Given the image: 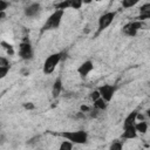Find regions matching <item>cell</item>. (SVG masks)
<instances>
[{
    "label": "cell",
    "mask_w": 150,
    "mask_h": 150,
    "mask_svg": "<svg viewBox=\"0 0 150 150\" xmlns=\"http://www.w3.org/2000/svg\"><path fill=\"white\" fill-rule=\"evenodd\" d=\"M54 134V132H53ZM54 135H59L64 139H68L70 142H73L74 144H86L88 142V132L84 130H69V131H61L59 134H54Z\"/></svg>",
    "instance_id": "obj_1"
},
{
    "label": "cell",
    "mask_w": 150,
    "mask_h": 150,
    "mask_svg": "<svg viewBox=\"0 0 150 150\" xmlns=\"http://www.w3.org/2000/svg\"><path fill=\"white\" fill-rule=\"evenodd\" d=\"M64 11L63 9H55L45 21V23L41 27V33L47 32V30H54L57 29L62 22V18H63Z\"/></svg>",
    "instance_id": "obj_2"
},
{
    "label": "cell",
    "mask_w": 150,
    "mask_h": 150,
    "mask_svg": "<svg viewBox=\"0 0 150 150\" xmlns=\"http://www.w3.org/2000/svg\"><path fill=\"white\" fill-rule=\"evenodd\" d=\"M62 57H63V53L62 52H57V53H53V54L48 55L46 57L43 64H42L43 74H46V75L52 74L55 70V68L59 66V63L61 62Z\"/></svg>",
    "instance_id": "obj_3"
},
{
    "label": "cell",
    "mask_w": 150,
    "mask_h": 150,
    "mask_svg": "<svg viewBox=\"0 0 150 150\" xmlns=\"http://www.w3.org/2000/svg\"><path fill=\"white\" fill-rule=\"evenodd\" d=\"M19 56L23 61H30L34 57V49L29 39H23L19 43Z\"/></svg>",
    "instance_id": "obj_4"
},
{
    "label": "cell",
    "mask_w": 150,
    "mask_h": 150,
    "mask_svg": "<svg viewBox=\"0 0 150 150\" xmlns=\"http://www.w3.org/2000/svg\"><path fill=\"white\" fill-rule=\"evenodd\" d=\"M116 14L117 13L115 11H110V12H105L102 15H100V18L97 20V32H96V34H100L103 30H105L112 23V21L115 20Z\"/></svg>",
    "instance_id": "obj_5"
},
{
    "label": "cell",
    "mask_w": 150,
    "mask_h": 150,
    "mask_svg": "<svg viewBox=\"0 0 150 150\" xmlns=\"http://www.w3.org/2000/svg\"><path fill=\"white\" fill-rule=\"evenodd\" d=\"M144 27V22L141 21V20H132V21H129L127 22L123 27H122V33L125 35V36H129V38H134L137 35V33Z\"/></svg>",
    "instance_id": "obj_6"
},
{
    "label": "cell",
    "mask_w": 150,
    "mask_h": 150,
    "mask_svg": "<svg viewBox=\"0 0 150 150\" xmlns=\"http://www.w3.org/2000/svg\"><path fill=\"white\" fill-rule=\"evenodd\" d=\"M98 91L101 94V97L104 98L107 102H110L116 93V86L115 84H110V83H104L102 86H100L98 88Z\"/></svg>",
    "instance_id": "obj_7"
},
{
    "label": "cell",
    "mask_w": 150,
    "mask_h": 150,
    "mask_svg": "<svg viewBox=\"0 0 150 150\" xmlns=\"http://www.w3.org/2000/svg\"><path fill=\"white\" fill-rule=\"evenodd\" d=\"M41 11H42V7L40 2H30L23 8V14L27 18H36L40 15Z\"/></svg>",
    "instance_id": "obj_8"
},
{
    "label": "cell",
    "mask_w": 150,
    "mask_h": 150,
    "mask_svg": "<svg viewBox=\"0 0 150 150\" xmlns=\"http://www.w3.org/2000/svg\"><path fill=\"white\" fill-rule=\"evenodd\" d=\"M82 5H83V0H63L55 5V9H63V11L67 8L80 9Z\"/></svg>",
    "instance_id": "obj_9"
},
{
    "label": "cell",
    "mask_w": 150,
    "mask_h": 150,
    "mask_svg": "<svg viewBox=\"0 0 150 150\" xmlns=\"http://www.w3.org/2000/svg\"><path fill=\"white\" fill-rule=\"evenodd\" d=\"M93 70H94V63H93L91 60H86V61L82 62V63L77 67V69H76L79 76H80L81 79H86Z\"/></svg>",
    "instance_id": "obj_10"
},
{
    "label": "cell",
    "mask_w": 150,
    "mask_h": 150,
    "mask_svg": "<svg viewBox=\"0 0 150 150\" xmlns=\"http://www.w3.org/2000/svg\"><path fill=\"white\" fill-rule=\"evenodd\" d=\"M137 135H138V132L136 130L135 124H132V125H125V127H123V131H122L121 138L122 139H134V138L137 137Z\"/></svg>",
    "instance_id": "obj_11"
},
{
    "label": "cell",
    "mask_w": 150,
    "mask_h": 150,
    "mask_svg": "<svg viewBox=\"0 0 150 150\" xmlns=\"http://www.w3.org/2000/svg\"><path fill=\"white\" fill-rule=\"evenodd\" d=\"M62 89H63V83H62V80L61 77H56L53 82V87H52V97L53 98H57L61 93H62Z\"/></svg>",
    "instance_id": "obj_12"
},
{
    "label": "cell",
    "mask_w": 150,
    "mask_h": 150,
    "mask_svg": "<svg viewBox=\"0 0 150 150\" xmlns=\"http://www.w3.org/2000/svg\"><path fill=\"white\" fill-rule=\"evenodd\" d=\"M136 19L137 20H141V21H144V20L150 19V2H145V4H143L139 7V9H138V16Z\"/></svg>",
    "instance_id": "obj_13"
},
{
    "label": "cell",
    "mask_w": 150,
    "mask_h": 150,
    "mask_svg": "<svg viewBox=\"0 0 150 150\" xmlns=\"http://www.w3.org/2000/svg\"><path fill=\"white\" fill-rule=\"evenodd\" d=\"M11 69V62L6 56L0 57V79L6 77V75L9 73Z\"/></svg>",
    "instance_id": "obj_14"
},
{
    "label": "cell",
    "mask_w": 150,
    "mask_h": 150,
    "mask_svg": "<svg viewBox=\"0 0 150 150\" xmlns=\"http://www.w3.org/2000/svg\"><path fill=\"white\" fill-rule=\"evenodd\" d=\"M137 118H138V110H132V111H130V112L125 116V118H124V121H123V127L135 124V123L137 122Z\"/></svg>",
    "instance_id": "obj_15"
},
{
    "label": "cell",
    "mask_w": 150,
    "mask_h": 150,
    "mask_svg": "<svg viewBox=\"0 0 150 150\" xmlns=\"http://www.w3.org/2000/svg\"><path fill=\"white\" fill-rule=\"evenodd\" d=\"M108 103H109V102H107L104 98L100 97V98H97L96 101L93 102V107L96 108V109L100 110V111H104V110H107V108H108Z\"/></svg>",
    "instance_id": "obj_16"
},
{
    "label": "cell",
    "mask_w": 150,
    "mask_h": 150,
    "mask_svg": "<svg viewBox=\"0 0 150 150\" xmlns=\"http://www.w3.org/2000/svg\"><path fill=\"white\" fill-rule=\"evenodd\" d=\"M135 127H136L137 132L141 134V135H144L148 131V123L145 121H138V122H136L135 123Z\"/></svg>",
    "instance_id": "obj_17"
},
{
    "label": "cell",
    "mask_w": 150,
    "mask_h": 150,
    "mask_svg": "<svg viewBox=\"0 0 150 150\" xmlns=\"http://www.w3.org/2000/svg\"><path fill=\"white\" fill-rule=\"evenodd\" d=\"M1 47H2V49H4V50L7 53V55L13 56V55L15 54L14 47H13L11 43H8V42H6V41H1Z\"/></svg>",
    "instance_id": "obj_18"
},
{
    "label": "cell",
    "mask_w": 150,
    "mask_h": 150,
    "mask_svg": "<svg viewBox=\"0 0 150 150\" xmlns=\"http://www.w3.org/2000/svg\"><path fill=\"white\" fill-rule=\"evenodd\" d=\"M141 0H121V5L123 8L128 9V8H132L135 7Z\"/></svg>",
    "instance_id": "obj_19"
},
{
    "label": "cell",
    "mask_w": 150,
    "mask_h": 150,
    "mask_svg": "<svg viewBox=\"0 0 150 150\" xmlns=\"http://www.w3.org/2000/svg\"><path fill=\"white\" fill-rule=\"evenodd\" d=\"M74 143L73 142H70V141H68V139H64V141H62L61 143H60V145H59V149L60 150H71L73 148H74Z\"/></svg>",
    "instance_id": "obj_20"
},
{
    "label": "cell",
    "mask_w": 150,
    "mask_h": 150,
    "mask_svg": "<svg viewBox=\"0 0 150 150\" xmlns=\"http://www.w3.org/2000/svg\"><path fill=\"white\" fill-rule=\"evenodd\" d=\"M123 148V142L122 141H118V139H115L111 142V144L109 145V149L110 150H121Z\"/></svg>",
    "instance_id": "obj_21"
},
{
    "label": "cell",
    "mask_w": 150,
    "mask_h": 150,
    "mask_svg": "<svg viewBox=\"0 0 150 150\" xmlns=\"http://www.w3.org/2000/svg\"><path fill=\"white\" fill-rule=\"evenodd\" d=\"M9 7L8 0H0V12H6V9Z\"/></svg>",
    "instance_id": "obj_22"
},
{
    "label": "cell",
    "mask_w": 150,
    "mask_h": 150,
    "mask_svg": "<svg viewBox=\"0 0 150 150\" xmlns=\"http://www.w3.org/2000/svg\"><path fill=\"white\" fill-rule=\"evenodd\" d=\"M101 97V94H100V91H98V89H95V90H93L91 93H90V100L94 102V101H96L97 98H100Z\"/></svg>",
    "instance_id": "obj_23"
},
{
    "label": "cell",
    "mask_w": 150,
    "mask_h": 150,
    "mask_svg": "<svg viewBox=\"0 0 150 150\" xmlns=\"http://www.w3.org/2000/svg\"><path fill=\"white\" fill-rule=\"evenodd\" d=\"M22 107H23L26 110H34V109H35V105H34V103H32V102H25V103L22 104Z\"/></svg>",
    "instance_id": "obj_24"
},
{
    "label": "cell",
    "mask_w": 150,
    "mask_h": 150,
    "mask_svg": "<svg viewBox=\"0 0 150 150\" xmlns=\"http://www.w3.org/2000/svg\"><path fill=\"white\" fill-rule=\"evenodd\" d=\"M90 110H91V108H89L88 105H84V104H82V105L80 107V111H82V112H84V114H86V112H89Z\"/></svg>",
    "instance_id": "obj_25"
},
{
    "label": "cell",
    "mask_w": 150,
    "mask_h": 150,
    "mask_svg": "<svg viewBox=\"0 0 150 150\" xmlns=\"http://www.w3.org/2000/svg\"><path fill=\"white\" fill-rule=\"evenodd\" d=\"M145 114H146V116H148V117L150 118V107H149V108H148V109L145 110Z\"/></svg>",
    "instance_id": "obj_26"
},
{
    "label": "cell",
    "mask_w": 150,
    "mask_h": 150,
    "mask_svg": "<svg viewBox=\"0 0 150 150\" xmlns=\"http://www.w3.org/2000/svg\"><path fill=\"white\" fill-rule=\"evenodd\" d=\"M94 0H83V4L84 5H88V4H90V2H93Z\"/></svg>",
    "instance_id": "obj_27"
},
{
    "label": "cell",
    "mask_w": 150,
    "mask_h": 150,
    "mask_svg": "<svg viewBox=\"0 0 150 150\" xmlns=\"http://www.w3.org/2000/svg\"><path fill=\"white\" fill-rule=\"evenodd\" d=\"M94 1H101V0H94Z\"/></svg>",
    "instance_id": "obj_28"
}]
</instances>
